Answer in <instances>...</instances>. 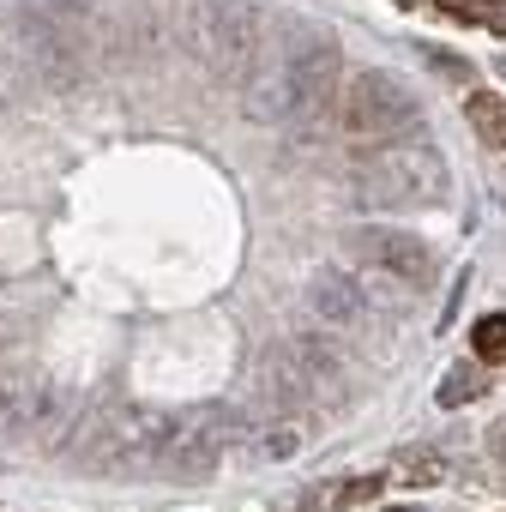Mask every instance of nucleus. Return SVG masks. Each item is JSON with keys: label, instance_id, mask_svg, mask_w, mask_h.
<instances>
[{"label": "nucleus", "instance_id": "nucleus-1", "mask_svg": "<svg viewBox=\"0 0 506 512\" xmlns=\"http://www.w3.org/2000/svg\"><path fill=\"white\" fill-rule=\"evenodd\" d=\"M338 73H344L338 43H332L326 31L296 25L290 43L272 49L266 67L253 73V85H247V115L266 121V127H302V121H314V115L338 97Z\"/></svg>", "mask_w": 506, "mask_h": 512}, {"label": "nucleus", "instance_id": "nucleus-2", "mask_svg": "<svg viewBox=\"0 0 506 512\" xmlns=\"http://www.w3.org/2000/svg\"><path fill=\"white\" fill-rule=\"evenodd\" d=\"M446 193H452V175L428 139H404V133L380 139L350 169V199L368 211H428V205H446Z\"/></svg>", "mask_w": 506, "mask_h": 512}, {"label": "nucleus", "instance_id": "nucleus-3", "mask_svg": "<svg viewBox=\"0 0 506 512\" xmlns=\"http://www.w3.org/2000/svg\"><path fill=\"white\" fill-rule=\"evenodd\" d=\"M169 428H175L169 410L121 404V410H109L91 428V440L79 446V464L97 470V476H151L157 458H163V446H169Z\"/></svg>", "mask_w": 506, "mask_h": 512}, {"label": "nucleus", "instance_id": "nucleus-4", "mask_svg": "<svg viewBox=\"0 0 506 512\" xmlns=\"http://www.w3.org/2000/svg\"><path fill=\"white\" fill-rule=\"evenodd\" d=\"M332 109H338V133H344L350 145L398 139V133H410L416 115H422V109H416V91H410L398 73H386V67H362V73H350V79L338 85Z\"/></svg>", "mask_w": 506, "mask_h": 512}, {"label": "nucleus", "instance_id": "nucleus-5", "mask_svg": "<svg viewBox=\"0 0 506 512\" xmlns=\"http://www.w3.org/2000/svg\"><path fill=\"white\" fill-rule=\"evenodd\" d=\"M187 49L217 79H247L260 61V13L253 0H187Z\"/></svg>", "mask_w": 506, "mask_h": 512}, {"label": "nucleus", "instance_id": "nucleus-6", "mask_svg": "<svg viewBox=\"0 0 506 512\" xmlns=\"http://www.w3.org/2000/svg\"><path fill=\"white\" fill-rule=\"evenodd\" d=\"M344 260H350L356 272L392 278V284H404V290H428L434 272H440L434 247H428L422 235H410V229H380V223L344 235Z\"/></svg>", "mask_w": 506, "mask_h": 512}, {"label": "nucleus", "instance_id": "nucleus-7", "mask_svg": "<svg viewBox=\"0 0 506 512\" xmlns=\"http://www.w3.org/2000/svg\"><path fill=\"white\" fill-rule=\"evenodd\" d=\"M223 446H229V410H217V404L187 410L169 428V446L157 458V476H169V482H205L223 464Z\"/></svg>", "mask_w": 506, "mask_h": 512}, {"label": "nucleus", "instance_id": "nucleus-8", "mask_svg": "<svg viewBox=\"0 0 506 512\" xmlns=\"http://www.w3.org/2000/svg\"><path fill=\"white\" fill-rule=\"evenodd\" d=\"M284 356H290V368H296V380H302V392H308L314 410H344L356 398V374L344 368V356L332 350V338L302 332V338L284 344Z\"/></svg>", "mask_w": 506, "mask_h": 512}, {"label": "nucleus", "instance_id": "nucleus-9", "mask_svg": "<svg viewBox=\"0 0 506 512\" xmlns=\"http://www.w3.org/2000/svg\"><path fill=\"white\" fill-rule=\"evenodd\" d=\"M308 314L320 320V332L332 338H362L374 332V302H368V284L344 278V272H320L308 284Z\"/></svg>", "mask_w": 506, "mask_h": 512}, {"label": "nucleus", "instance_id": "nucleus-10", "mask_svg": "<svg viewBox=\"0 0 506 512\" xmlns=\"http://www.w3.org/2000/svg\"><path fill=\"white\" fill-rule=\"evenodd\" d=\"M55 410H61V392H55V386L0 368V440H25V434L49 428Z\"/></svg>", "mask_w": 506, "mask_h": 512}, {"label": "nucleus", "instance_id": "nucleus-11", "mask_svg": "<svg viewBox=\"0 0 506 512\" xmlns=\"http://www.w3.org/2000/svg\"><path fill=\"white\" fill-rule=\"evenodd\" d=\"M464 121H470V133L482 139V145H506V97L500 91H470L464 97Z\"/></svg>", "mask_w": 506, "mask_h": 512}, {"label": "nucleus", "instance_id": "nucleus-12", "mask_svg": "<svg viewBox=\"0 0 506 512\" xmlns=\"http://www.w3.org/2000/svg\"><path fill=\"white\" fill-rule=\"evenodd\" d=\"M302 446H308V416H302V410L266 416V428H260V452H266V458H296Z\"/></svg>", "mask_w": 506, "mask_h": 512}, {"label": "nucleus", "instance_id": "nucleus-13", "mask_svg": "<svg viewBox=\"0 0 506 512\" xmlns=\"http://www.w3.org/2000/svg\"><path fill=\"white\" fill-rule=\"evenodd\" d=\"M392 482H404V488H440L446 482V458L428 452V446H404L392 458Z\"/></svg>", "mask_w": 506, "mask_h": 512}, {"label": "nucleus", "instance_id": "nucleus-14", "mask_svg": "<svg viewBox=\"0 0 506 512\" xmlns=\"http://www.w3.org/2000/svg\"><path fill=\"white\" fill-rule=\"evenodd\" d=\"M482 392H488V374H482V362H458V368H446V380H440L434 404H440V410H458V404H476Z\"/></svg>", "mask_w": 506, "mask_h": 512}, {"label": "nucleus", "instance_id": "nucleus-15", "mask_svg": "<svg viewBox=\"0 0 506 512\" xmlns=\"http://www.w3.org/2000/svg\"><path fill=\"white\" fill-rule=\"evenodd\" d=\"M470 350H476V362H500L506 356V314H482L470 332Z\"/></svg>", "mask_w": 506, "mask_h": 512}, {"label": "nucleus", "instance_id": "nucleus-16", "mask_svg": "<svg viewBox=\"0 0 506 512\" xmlns=\"http://www.w3.org/2000/svg\"><path fill=\"white\" fill-rule=\"evenodd\" d=\"M380 488H386V476H362V482H350V488H344L338 500H344V506H368V500H374Z\"/></svg>", "mask_w": 506, "mask_h": 512}, {"label": "nucleus", "instance_id": "nucleus-17", "mask_svg": "<svg viewBox=\"0 0 506 512\" xmlns=\"http://www.w3.org/2000/svg\"><path fill=\"white\" fill-rule=\"evenodd\" d=\"M440 13L458 19V25H476L482 19V0H440Z\"/></svg>", "mask_w": 506, "mask_h": 512}, {"label": "nucleus", "instance_id": "nucleus-18", "mask_svg": "<svg viewBox=\"0 0 506 512\" xmlns=\"http://www.w3.org/2000/svg\"><path fill=\"white\" fill-rule=\"evenodd\" d=\"M422 55H428V67H434V73H446V79H470V67H464V61H452V55H440V49H422Z\"/></svg>", "mask_w": 506, "mask_h": 512}, {"label": "nucleus", "instance_id": "nucleus-19", "mask_svg": "<svg viewBox=\"0 0 506 512\" xmlns=\"http://www.w3.org/2000/svg\"><path fill=\"white\" fill-rule=\"evenodd\" d=\"M476 25H488L494 37H506V0H482V19Z\"/></svg>", "mask_w": 506, "mask_h": 512}, {"label": "nucleus", "instance_id": "nucleus-20", "mask_svg": "<svg viewBox=\"0 0 506 512\" xmlns=\"http://www.w3.org/2000/svg\"><path fill=\"white\" fill-rule=\"evenodd\" d=\"M494 452H500V458H506V422H500V428H494Z\"/></svg>", "mask_w": 506, "mask_h": 512}, {"label": "nucleus", "instance_id": "nucleus-21", "mask_svg": "<svg viewBox=\"0 0 506 512\" xmlns=\"http://www.w3.org/2000/svg\"><path fill=\"white\" fill-rule=\"evenodd\" d=\"M392 512H422V506H392Z\"/></svg>", "mask_w": 506, "mask_h": 512}, {"label": "nucleus", "instance_id": "nucleus-22", "mask_svg": "<svg viewBox=\"0 0 506 512\" xmlns=\"http://www.w3.org/2000/svg\"><path fill=\"white\" fill-rule=\"evenodd\" d=\"M494 67H500V79H506V55H500V61H494Z\"/></svg>", "mask_w": 506, "mask_h": 512}, {"label": "nucleus", "instance_id": "nucleus-23", "mask_svg": "<svg viewBox=\"0 0 506 512\" xmlns=\"http://www.w3.org/2000/svg\"><path fill=\"white\" fill-rule=\"evenodd\" d=\"M404 7H410V0H404Z\"/></svg>", "mask_w": 506, "mask_h": 512}]
</instances>
